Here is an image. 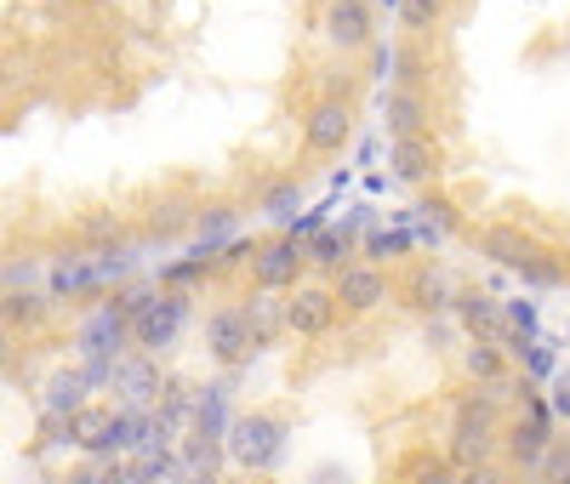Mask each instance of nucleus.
<instances>
[{
  "mask_svg": "<svg viewBox=\"0 0 570 484\" xmlns=\"http://www.w3.org/2000/svg\"><path fill=\"white\" fill-rule=\"evenodd\" d=\"M542 473H548V478H564V473H570V451H564V445H553V451L542 456Z\"/></svg>",
  "mask_w": 570,
  "mask_h": 484,
  "instance_id": "a878e982",
  "label": "nucleus"
},
{
  "mask_svg": "<svg viewBox=\"0 0 570 484\" xmlns=\"http://www.w3.org/2000/svg\"><path fill=\"white\" fill-rule=\"evenodd\" d=\"M405 297H411V308H422V314L456 308V290H451V279H445L440 268H411V279H405Z\"/></svg>",
  "mask_w": 570,
  "mask_h": 484,
  "instance_id": "4468645a",
  "label": "nucleus"
},
{
  "mask_svg": "<svg viewBox=\"0 0 570 484\" xmlns=\"http://www.w3.org/2000/svg\"><path fill=\"white\" fill-rule=\"evenodd\" d=\"M405 484H462L456 473H451V462L445 456H405Z\"/></svg>",
  "mask_w": 570,
  "mask_h": 484,
  "instance_id": "6ab92c4d",
  "label": "nucleus"
},
{
  "mask_svg": "<svg viewBox=\"0 0 570 484\" xmlns=\"http://www.w3.org/2000/svg\"><path fill=\"white\" fill-rule=\"evenodd\" d=\"M320 29H325V40L337 46V52H371V46H376L371 0H325Z\"/></svg>",
  "mask_w": 570,
  "mask_h": 484,
  "instance_id": "f03ea898",
  "label": "nucleus"
},
{
  "mask_svg": "<svg viewBox=\"0 0 570 484\" xmlns=\"http://www.w3.org/2000/svg\"><path fill=\"white\" fill-rule=\"evenodd\" d=\"M502 451H508L513 467H542V456L553 451V439H548V416H542V411L519 416V422L502 433Z\"/></svg>",
  "mask_w": 570,
  "mask_h": 484,
  "instance_id": "1a4fd4ad",
  "label": "nucleus"
},
{
  "mask_svg": "<svg viewBox=\"0 0 570 484\" xmlns=\"http://www.w3.org/2000/svg\"><path fill=\"white\" fill-rule=\"evenodd\" d=\"M400 484H405V478H400Z\"/></svg>",
  "mask_w": 570,
  "mask_h": 484,
  "instance_id": "7c9ffc66",
  "label": "nucleus"
},
{
  "mask_svg": "<svg viewBox=\"0 0 570 484\" xmlns=\"http://www.w3.org/2000/svg\"><path fill=\"white\" fill-rule=\"evenodd\" d=\"M348 131H354L348 103H337V97H325V103H314V115H308V126H303V142H308L314 155H337L343 142H348Z\"/></svg>",
  "mask_w": 570,
  "mask_h": 484,
  "instance_id": "0eeeda50",
  "label": "nucleus"
},
{
  "mask_svg": "<svg viewBox=\"0 0 570 484\" xmlns=\"http://www.w3.org/2000/svg\"><path fill=\"white\" fill-rule=\"evenodd\" d=\"M383 109H389V131L394 137H428V97L411 91V86H394L383 97Z\"/></svg>",
  "mask_w": 570,
  "mask_h": 484,
  "instance_id": "ddd939ff",
  "label": "nucleus"
},
{
  "mask_svg": "<svg viewBox=\"0 0 570 484\" xmlns=\"http://www.w3.org/2000/svg\"><path fill=\"white\" fill-rule=\"evenodd\" d=\"M279 422L274 416H246V422H234L228 427V456L240 462V467H268L279 456Z\"/></svg>",
  "mask_w": 570,
  "mask_h": 484,
  "instance_id": "20e7f679",
  "label": "nucleus"
},
{
  "mask_svg": "<svg viewBox=\"0 0 570 484\" xmlns=\"http://www.w3.org/2000/svg\"><path fill=\"white\" fill-rule=\"evenodd\" d=\"M462 371H468V376H480L485 387L508 382V359H502L497 343H468V348H462Z\"/></svg>",
  "mask_w": 570,
  "mask_h": 484,
  "instance_id": "f3484780",
  "label": "nucleus"
},
{
  "mask_svg": "<svg viewBox=\"0 0 570 484\" xmlns=\"http://www.w3.org/2000/svg\"><path fill=\"white\" fill-rule=\"evenodd\" d=\"M462 484H513V478H508L502 467H491V462H480V467H468V473H462Z\"/></svg>",
  "mask_w": 570,
  "mask_h": 484,
  "instance_id": "b1692460",
  "label": "nucleus"
},
{
  "mask_svg": "<svg viewBox=\"0 0 570 484\" xmlns=\"http://www.w3.org/2000/svg\"><path fill=\"white\" fill-rule=\"evenodd\" d=\"M440 18H445V0H400V23H405L411 34L434 29Z\"/></svg>",
  "mask_w": 570,
  "mask_h": 484,
  "instance_id": "5701e85b",
  "label": "nucleus"
},
{
  "mask_svg": "<svg viewBox=\"0 0 570 484\" xmlns=\"http://www.w3.org/2000/svg\"><path fill=\"white\" fill-rule=\"evenodd\" d=\"M343 257H348V246H343V234H314V239H308V263H314V268H325L331 279H337V274L348 268Z\"/></svg>",
  "mask_w": 570,
  "mask_h": 484,
  "instance_id": "aec40b11",
  "label": "nucleus"
},
{
  "mask_svg": "<svg viewBox=\"0 0 570 484\" xmlns=\"http://www.w3.org/2000/svg\"><path fill=\"white\" fill-rule=\"evenodd\" d=\"M422 75H428V58H422V46H416V40L394 46V86H411V91H422Z\"/></svg>",
  "mask_w": 570,
  "mask_h": 484,
  "instance_id": "412c9836",
  "label": "nucleus"
},
{
  "mask_svg": "<svg viewBox=\"0 0 570 484\" xmlns=\"http://www.w3.org/2000/svg\"><path fill=\"white\" fill-rule=\"evenodd\" d=\"M389 166H394V177H405V182H434V177H440L434 137H394Z\"/></svg>",
  "mask_w": 570,
  "mask_h": 484,
  "instance_id": "9b49d317",
  "label": "nucleus"
},
{
  "mask_svg": "<svg viewBox=\"0 0 570 484\" xmlns=\"http://www.w3.org/2000/svg\"><path fill=\"white\" fill-rule=\"evenodd\" d=\"M456 319L473 343H502L508 336V314L497 308V297H480V290H462L456 297Z\"/></svg>",
  "mask_w": 570,
  "mask_h": 484,
  "instance_id": "9d476101",
  "label": "nucleus"
},
{
  "mask_svg": "<svg viewBox=\"0 0 570 484\" xmlns=\"http://www.w3.org/2000/svg\"><path fill=\"white\" fill-rule=\"evenodd\" d=\"M46 319H52V303H46V297H23V290H12V297H7V325H46Z\"/></svg>",
  "mask_w": 570,
  "mask_h": 484,
  "instance_id": "4be33fe9",
  "label": "nucleus"
},
{
  "mask_svg": "<svg viewBox=\"0 0 570 484\" xmlns=\"http://www.w3.org/2000/svg\"><path fill=\"white\" fill-rule=\"evenodd\" d=\"M104 484H137V478H131V473H109Z\"/></svg>",
  "mask_w": 570,
  "mask_h": 484,
  "instance_id": "cd10ccee",
  "label": "nucleus"
},
{
  "mask_svg": "<svg viewBox=\"0 0 570 484\" xmlns=\"http://www.w3.org/2000/svg\"><path fill=\"white\" fill-rule=\"evenodd\" d=\"M246 319H252V330H257V348H263L268 336L285 325V308H274V290H257V297L246 303Z\"/></svg>",
  "mask_w": 570,
  "mask_h": 484,
  "instance_id": "a211bd4d",
  "label": "nucleus"
},
{
  "mask_svg": "<svg viewBox=\"0 0 570 484\" xmlns=\"http://www.w3.org/2000/svg\"><path fill=\"white\" fill-rule=\"evenodd\" d=\"M331 290H337V303L348 314H371V308L389 303V274L371 268V263H348L337 279H331Z\"/></svg>",
  "mask_w": 570,
  "mask_h": 484,
  "instance_id": "423d86ee",
  "label": "nucleus"
},
{
  "mask_svg": "<svg viewBox=\"0 0 570 484\" xmlns=\"http://www.w3.org/2000/svg\"><path fill=\"white\" fill-rule=\"evenodd\" d=\"M183 297H155L149 308H142L137 319H131V330H137V343L142 348H166L171 336H177V325H183Z\"/></svg>",
  "mask_w": 570,
  "mask_h": 484,
  "instance_id": "f8f14e48",
  "label": "nucleus"
},
{
  "mask_svg": "<svg viewBox=\"0 0 570 484\" xmlns=\"http://www.w3.org/2000/svg\"><path fill=\"white\" fill-rule=\"evenodd\" d=\"M497 451V394H468L456 405V427H451V456L462 467H480Z\"/></svg>",
  "mask_w": 570,
  "mask_h": 484,
  "instance_id": "f257e3e1",
  "label": "nucleus"
},
{
  "mask_svg": "<svg viewBox=\"0 0 570 484\" xmlns=\"http://www.w3.org/2000/svg\"><path fill=\"white\" fill-rule=\"evenodd\" d=\"M337 290L331 285H297L292 290V303H285V330H297V336H325L331 325H337Z\"/></svg>",
  "mask_w": 570,
  "mask_h": 484,
  "instance_id": "7ed1b4c3",
  "label": "nucleus"
},
{
  "mask_svg": "<svg viewBox=\"0 0 570 484\" xmlns=\"http://www.w3.org/2000/svg\"><path fill=\"white\" fill-rule=\"evenodd\" d=\"M86 382H91V376H75V371L46 382V416H63V422H69L75 411H86Z\"/></svg>",
  "mask_w": 570,
  "mask_h": 484,
  "instance_id": "dca6fc26",
  "label": "nucleus"
},
{
  "mask_svg": "<svg viewBox=\"0 0 570 484\" xmlns=\"http://www.w3.org/2000/svg\"><path fill=\"white\" fill-rule=\"evenodd\" d=\"M206 343H212V354L217 359H246L252 348H257V330H252V319H246V308H223V314H212L206 319Z\"/></svg>",
  "mask_w": 570,
  "mask_h": 484,
  "instance_id": "6e6552de",
  "label": "nucleus"
},
{
  "mask_svg": "<svg viewBox=\"0 0 570 484\" xmlns=\"http://www.w3.org/2000/svg\"><path fill=\"white\" fill-rule=\"evenodd\" d=\"M553 411H559V416H570V371H559V376H553Z\"/></svg>",
  "mask_w": 570,
  "mask_h": 484,
  "instance_id": "bb28decb",
  "label": "nucleus"
},
{
  "mask_svg": "<svg viewBox=\"0 0 570 484\" xmlns=\"http://www.w3.org/2000/svg\"><path fill=\"white\" fill-rule=\"evenodd\" d=\"M86 239H115L120 246V223L115 217H86Z\"/></svg>",
  "mask_w": 570,
  "mask_h": 484,
  "instance_id": "393cba45",
  "label": "nucleus"
},
{
  "mask_svg": "<svg viewBox=\"0 0 570 484\" xmlns=\"http://www.w3.org/2000/svg\"><path fill=\"white\" fill-rule=\"evenodd\" d=\"M257 268V290H297L303 268H308V246H297V239H274V246H263L252 257Z\"/></svg>",
  "mask_w": 570,
  "mask_h": 484,
  "instance_id": "39448f33",
  "label": "nucleus"
},
{
  "mask_svg": "<svg viewBox=\"0 0 570 484\" xmlns=\"http://www.w3.org/2000/svg\"><path fill=\"white\" fill-rule=\"evenodd\" d=\"M389 7H400V0H389Z\"/></svg>",
  "mask_w": 570,
  "mask_h": 484,
  "instance_id": "c756f323",
  "label": "nucleus"
},
{
  "mask_svg": "<svg viewBox=\"0 0 570 484\" xmlns=\"http://www.w3.org/2000/svg\"><path fill=\"white\" fill-rule=\"evenodd\" d=\"M553 484H570V473H564V478H553Z\"/></svg>",
  "mask_w": 570,
  "mask_h": 484,
  "instance_id": "c85d7f7f",
  "label": "nucleus"
},
{
  "mask_svg": "<svg viewBox=\"0 0 570 484\" xmlns=\"http://www.w3.org/2000/svg\"><path fill=\"white\" fill-rule=\"evenodd\" d=\"M480 246H485V257H497V263H508V268H519V274H531V268H537L531 239H525V234H513V228H491Z\"/></svg>",
  "mask_w": 570,
  "mask_h": 484,
  "instance_id": "2eb2a0df",
  "label": "nucleus"
}]
</instances>
